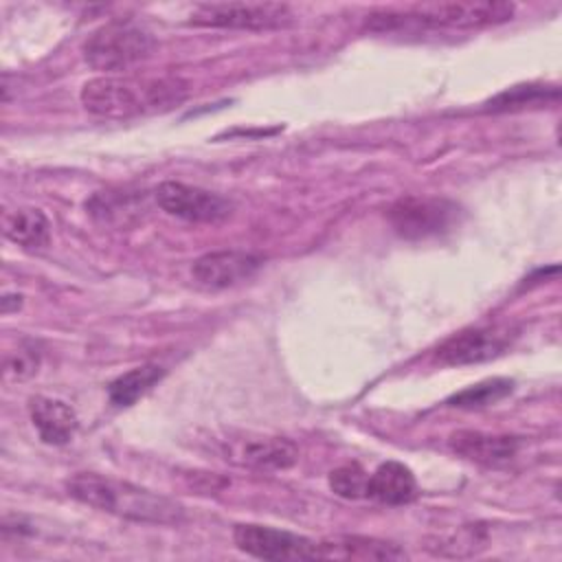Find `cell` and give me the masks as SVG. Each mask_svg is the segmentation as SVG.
<instances>
[{
	"label": "cell",
	"mask_w": 562,
	"mask_h": 562,
	"mask_svg": "<svg viewBox=\"0 0 562 562\" xmlns=\"http://www.w3.org/2000/svg\"><path fill=\"white\" fill-rule=\"evenodd\" d=\"M189 86L178 77H114L101 75L83 83V108L101 119H134L180 105Z\"/></svg>",
	"instance_id": "6da1fadb"
},
{
	"label": "cell",
	"mask_w": 562,
	"mask_h": 562,
	"mask_svg": "<svg viewBox=\"0 0 562 562\" xmlns=\"http://www.w3.org/2000/svg\"><path fill=\"white\" fill-rule=\"evenodd\" d=\"M66 492L88 507L134 522L178 525L184 518V507L180 503L147 487L97 472H79L70 476L66 481Z\"/></svg>",
	"instance_id": "7a4b0ae2"
},
{
	"label": "cell",
	"mask_w": 562,
	"mask_h": 562,
	"mask_svg": "<svg viewBox=\"0 0 562 562\" xmlns=\"http://www.w3.org/2000/svg\"><path fill=\"white\" fill-rule=\"evenodd\" d=\"M514 11H516V7L512 2H501V0L424 2V4H413V7L404 9L402 13H397V11L373 13L367 24L375 31L400 29L406 24H413L419 29L470 31V29H487V26L509 22Z\"/></svg>",
	"instance_id": "3957f363"
},
{
	"label": "cell",
	"mask_w": 562,
	"mask_h": 562,
	"mask_svg": "<svg viewBox=\"0 0 562 562\" xmlns=\"http://www.w3.org/2000/svg\"><path fill=\"white\" fill-rule=\"evenodd\" d=\"M154 48L156 40L147 29L134 22L114 20L92 31L83 42L81 53L94 70L121 72L145 61Z\"/></svg>",
	"instance_id": "277c9868"
},
{
	"label": "cell",
	"mask_w": 562,
	"mask_h": 562,
	"mask_svg": "<svg viewBox=\"0 0 562 562\" xmlns=\"http://www.w3.org/2000/svg\"><path fill=\"white\" fill-rule=\"evenodd\" d=\"M461 209L446 198L404 195L386 211L389 224L404 239H428L452 231L459 224Z\"/></svg>",
	"instance_id": "5b68a950"
},
{
	"label": "cell",
	"mask_w": 562,
	"mask_h": 562,
	"mask_svg": "<svg viewBox=\"0 0 562 562\" xmlns=\"http://www.w3.org/2000/svg\"><path fill=\"white\" fill-rule=\"evenodd\" d=\"M518 338V327L512 323H490L461 329L446 338L435 349V362L443 367L479 364L503 356Z\"/></svg>",
	"instance_id": "8992f818"
},
{
	"label": "cell",
	"mask_w": 562,
	"mask_h": 562,
	"mask_svg": "<svg viewBox=\"0 0 562 562\" xmlns=\"http://www.w3.org/2000/svg\"><path fill=\"white\" fill-rule=\"evenodd\" d=\"M189 18L195 26L270 31L288 26L294 13L281 2H206L198 4Z\"/></svg>",
	"instance_id": "52a82bcc"
},
{
	"label": "cell",
	"mask_w": 562,
	"mask_h": 562,
	"mask_svg": "<svg viewBox=\"0 0 562 562\" xmlns=\"http://www.w3.org/2000/svg\"><path fill=\"white\" fill-rule=\"evenodd\" d=\"M154 200L165 213L187 222L213 224L226 220L233 213V204L224 195L176 180L160 182L154 189Z\"/></svg>",
	"instance_id": "ba28073f"
},
{
	"label": "cell",
	"mask_w": 562,
	"mask_h": 562,
	"mask_svg": "<svg viewBox=\"0 0 562 562\" xmlns=\"http://www.w3.org/2000/svg\"><path fill=\"white\" fill-rule=\"evenodd\" d=\"M233 542L239 551L259 560H316V540L268 525H237Z\"/></svg>",
	"instance_id": "9c48e42d"
},
{
	"label": "cell",
	"mask_w": 562,
	"mask_h": 562,
	"mask_svg": "<svg viewBox=\"0 0 562 562\" xmlns=\"http://www.w3.org/2000/svg\"><path fill=\"white\" fill-rule=\"evenodd\" d=\"M226 461L255 470H285L299 461V448L285 437L239 435L222 441Z\"/></svg>",
	"instance_id": "30bf717a"
},
{
	"label": "cell",
	"mask_w": 562,
	"mask_h": 562,
	"mask_svg": "<svg viewBox=\"0 0 562 562\" xmlns=\"http://www.w3.org/2000/svg\"><path fill=\"white\" fill-rule=\"evenodd\" d=\"M261 263H263V257L255 252L217 250L195 259L191 266V274L204 288L224 290L250 279L261 268Z\"/></svg>",
	"instance_id": "8fae6325"
},
{
	"label": "cell",
	"mask_w": 562,
	"mask_h": 562,
	"mask_svg": "<svg viewBox=\"0 0 562 562\" xmlns=\"http://www.w3.org/2000/svg\"><path fill=\"white\" fill-rule=\"evenodd\" d=\"M448 446L452 452H457L459 457L481 463V465H490V468H498L509 463L516 452H518V437L512 435H490V432H481V430H457L450 435Z\"/></svg>",
	"instance_id": "7c38bea8"
},
{
	"label": "cell",
	"mask_w": 562,
	"mask_h": 562,
	"mask_svg": "<svg viewBox=\"0 0 562 562\" xmlns=\"http://www.w3.org/2000/svg\"><path fill=\"white\" fill-rule=\"evenodd\" d=\"M406 551L395 542L369 536H334L316 540V560H406Z\"/></svg>",
	"instance_id": "4fadbf2b"
},
{
	"label": "cell",
	"mask_w": 562,
	"mask_h": 562,
	"mask_svg": "<svg viewBox=\"0 0 562 562\" xmlns=\"http://www.w3.org/2000/svg\"><path fill=\"white\" fill-rule=\"evenodd\" d=\"M29 415L40 439L48 446L68 443L79 428V417L75 408L57 397H46V395L31 397Z\"/></svg>",
	"instance_id": "5bb4252c"
},
{
	"label": "cell",
	"mask_w": 562,
	"mask_h": 562,
	"mask_svg": "<svg viewBox=\"0 0 562 562\" xmlns=\"http://www.w3.org/2000/svg\"><path fill=\"white\" fill-rule=\"evenodd\" d=\"M417 494V481L408 465L400 461H386L369 474L367 498H373L384 505H404L411 503Z\"/></svg>",
	"instance_id": "9a60e30c"
},
{
	"label": "cell",
	"mask_w": 562,
	"mask_h": 562,
	"mask_svg": "<svg viewBox=\"0 0 562 562\" xmlns=\"http://www.w3.org/2000/svg\"><path fill=\"white\" fill-rule=\"evenodd\" d=\"M4 235L22 248L37 250L50 241V222L40 209L22 206L4 215Z\"/></svg>",
	"instance_id": "2e32d148"
},
{
	"label": "cell",
	"mask_w": 562,
	"mask_h": 562,
	"mask_svg": "<svg viewBox=\"0 0 562 562\" xmlns=\"http://www.w3.org/2000/svg\"><path fill=\"white\" fill-rule=\"evenodd\" d=\"M165 375V369L158 364H140L134 367L130 371H125L123 375H119L116 380L110 382L108 386V397L114 406L125 408L136 404L145 393H149Z\"/></svg>",
	"instance_id": "e0dca14e"
},
{
	"label": "cell",
	"mask_w": 562,
	"mask_h": 562,
	"mask_svg": "<svg viewBox=\"0 0 562 562\" xmlns=\"http://www.w3.org/2000/svg\"><path fill=\"white\" fill-rule=\"evenodd\" d=\"M88 213L103 224H112V222H123L127 220V215L138 217V211L145 209L143 206V198L130 191H97L88 202H86Z\"/></svg>",
	"instance_id": "ac0fdd59"
},
{
	"label": "cell",
	"mask_w": 562,
	"mask_h": 562,
	"mask_svg": "<svg viewBox=\"0 0 562 562\" xmlns=\"http://www.w3.org/2000/svg\"><path fill=\"white\" fill-rule=\"evenodd\" d=\"M560 90L558 86H542V83H522L512 86L503 92H498L494 99L485 103V110L492 112H509V110H525V108H538L549 101H558Z\"/></svg>",
	"instance_id": "d6986e66"
},
{
	"label": "cell",
	"mask_w": 562,
	"mask_h": 562,
	"mask_svg": "<svg viewBox=\"0 0 562 562\" xmlns=\"http://www.w3.org/2000/svg\"><path fill=\"white\" fill-rule=\"evenodd\" d=\"M512 391H514V382L509 378H490L450 395L446 404L457 408H481V406H490L505 400Z\"/></svg>",
	"instance_id": "ffe728a7"
},
{
	"label": "cell",
	"mask_w": 562,
	"mask_h": 562,
	"mask_svg": "<svg viewBox=\"0 0 562 562\" xmlns=\"http://www.w3.org/2000/svg\"><path fill=\"white\" fill-rule=\"evenodd\" d=\"M367 483H369V474L358 463H345L329 472L331 492L347 501L367 498Z\"/></svg>",
	"instance_id": "44dd1931"
},
{
	"label": "cell",
	"mask_w": 562,
	"mask_h": 562,
	"mask_svg": "<svg viewBox=\"0 0 562 562\" xmlns=\"http://www.w3.org/2000/svg\"><path fill=\"white\" fill-rule=\"evenodd\" d=\"M40 367V351L31 342L18 345V351L9 353L4 360V378L7 380H26Z\"/></svg>",
	"instance_id": "7402d4cb"
}]
</instances>
